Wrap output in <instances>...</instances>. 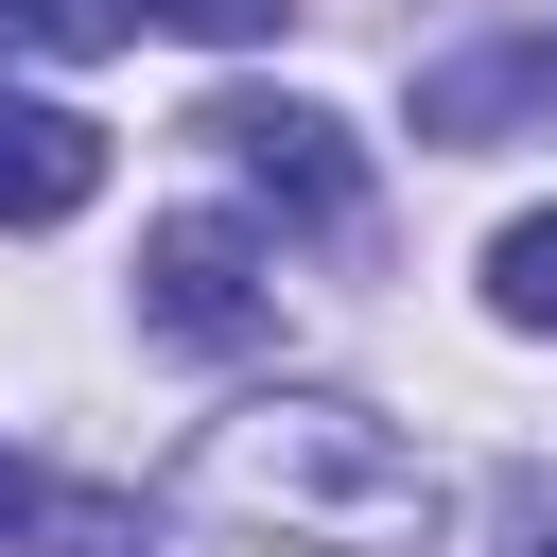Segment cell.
Segmentation results:
<instances>
[{
    "mask_svg": "<svg viewBox=\"0 0 557 557\" xmlns=\"http://www.w3.org/2000/svg\"><path fill=\"white\" fill-rule=\"evenodd\" d=\"M35 35H52V52H122V35H139V0H35Z\"/></svg>",
    "mask_w": 557,
    "mask_h": 557,
    "instance_id": "cell-7",
    "label": "cell"
},
{
    "mask_svg": "<svg viewBox=\"0 0 557 557\" xmlns=\"http://www.w3.org/2000/svg\"><path fill=\"white\" fill-rule=\"evenodd\" d=\"M104 191V122H70V104H17L0 87V226H70Z\"/></svg>",
    "mask_w": 557,
    "mask_h": 557,
    "instance_id": "cell-5",
    "label": "cell"
},
{
    "mask_svg": "<svg viewBox=\"0 0 557 557\" xmlns=\"http://www.w3.org/2000/svg\"><path fill=\"white\" fill-rule=\"evenodd\" d=\"M191 139H226L296 226H348V209H366V157H348V122H331V104H209Z\"/></svg>",
    "mask_w": 557,
    "mask_h": 557,
    "instance_id": "cell-3",
    "label": "cell"
},
{
    "mask_svg": "<svg viewBox=\"0 0 557 557\" xmlns=\"http://www.w3.org/2000/svg\"><path fill=\"white\" fill-rule=\"evenodd\" d=\"M17 35H35V0H0V52H17Z\"/></svg>",
    "mask_w": 557,
    "mask_h": 557,
    "instance_id": "cell-9",
    "label": "cell"
},
{
    "mask_svg": "<svg viewBox=\"0 0 557 557\" xmlns=\"http://www.w3.org/2000/svg\"><path fill=\"white\" fill-rule=\"evenodd\" d=\"M139 313H157L174 348H244V331L278 313V278H261V244H244L226 209H174V226H139Z\"/></svg>",
    "mask_w": 557,
    "mask_h": 557,
    "instance_id": "cell-2",
    "label": "cell"
},
{
    "mask_svg": "<svg viewBox=\"0 0 557 557\" xmlns=\"http://www.w3.org/2000/svg\"><path fill=\"white\" fill-rule=\"evenodd\" d=\"M522 557H557V522H522Z\"/></svg>",
    "mask_w": 557,
    "mask_h": 557,
    "instance_id": "cell-10",
    "label": "cell"
},
{
    "mask_svg": "<svg viewBox=\"0 0 557 557\" xmlns=\"http://www.w3.org/2000/svg\"><path fill=\"white\" fill-rule=\"evenodd\" d=\"M139 17H174V35H278V0H139Z\"/></svg>",
    "mask_w": 557,
    "mask_h": 557,
    "instance_id": "cell-8",
    "label": "cell"
},
{
    "mask_svg": "<svg viewBox=\"0 0 557 557\" xmlns=\"http://www.w3.org/2000/svg\"><path fill=\"white\" fill-rule=\"evenodd\" d=\"M522 122H557V35H487V52H435L418 70V139L435 157H487Z\"/></svg>",
    "mask_w": 557,
    "mask_h": 557,
    "instance_id": "cell-4",
    "label": "cell"
},
{
    "mask_svg": "<svg viewBox=\"0 0 557 557\" xmlns=\"http://www.w3.org/2000/svg\"><path fill=\"white\" fill-rule=\"evenodd\" d=\"M174 505L261 522V540H313V557H400V540H435V470H418L366 400H244V418H209V453L174 470Z\"/></svg>",
    "mask_w": 557,
    "mask_h": 557,
    "instance_id": "cell-1",
    "label": "cell"
},
{
    "mask_svg": "<svg viewBox=\"0 0 557 557\" xmlns=\"http://www.w3.org/2000/svg\"><path fill=\"white\" fill-rule=\"evenodd\" d=\"M487 313H505V331H557V209H522V226L487 244Z\"/></svg>",
    "mask_w": 557,
    "mask_h": 557,
    "instance_id": "cell-6",
    "label": "cell"
}]
</instances>
